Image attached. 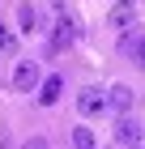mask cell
<instances>
[{
    "instance_id": "obj_1",
    "label": "cell",
    "mask_w": 145,
    "mask_h": 149,
    "mask_svg": "<svg viewBox=\"0 0 145 149\" xmlns=\"http://www.w3.org/2000/svg\"><path fill=\"white\" fill-rule=\"evenodd\" d=\"M39 85H43V72H39V60H17V68H13V90L30 94V90H39Z\"/></svg>"
},
{
    "instance_id": "obj_3",
    "label": "cell",
    "mask_w": 145,
    "mask_h": 149,
    "mask_svg": "<svg viewBox=\"0 0 145 149\" xmlns=\"http://www.w3.org/2000/svg\"><path fill=\"white\" fill-rule=\"evenodd\" d=\"M73 43H77V22H73L68 13H60L56 26H51V47H56V51H64V47H73Z\"/></svg>"
},
{
    "instance_id": "obj_10",
    "label": "cell",
    "mask_w": 145,
    "mask_h": 149,
    "mask_svg": "<svg viewBox=\"0 0 145 149\" xmlns=\"http://www.w3.org/2000/svg\"><path fill=\"white\" fill-rule=\"evenodd\" d=\"M124 47L137 56V64H145V38H132V34H124Z\"/></svg>"
},
{
    "instance_id": "obj_9",
    "label": "cell",
    "mask_w": 145,
    "mask_h": 149,
    "mask_svg": "<svg viewBox=\"0 0 145 149\" xmlns=\"http://www.w3.org/2000/svg\"><path fill=\"white\" fill-rule=\"evenodd\" d=\"M73 149H94V132L90 128H73Z\"/></svg>"
},
{
    "instance_id": "obj_7",
    "label": "cell",
    "mask_w": 145,
    "mask_h": 149,
    "mask_svg": "<svg viewBox=\"0 0 145 149\" xmlns=\"http://www.w3.org/2000/svg\"><path fill=\"white\" fill-rule=\"evenodd\" d=\"M60 94H64V81H60V77H47L43 85H39V102L51 107V102H60Z\"/></svg>"
},
{
    "instance_id": "obj_12",
    "label": "cell",
    "mask_w": 145,
    "mask_h": 149,
    "mask_svg": "<svg viewBox=\"0 0 145 149\" xmlns=\"http://www.w3.org/2000/svg\"><path fill=\"white\" fill-rule=\"evenodd\" d=\"M26 149H47V145H43V141H30V145H26Z\"/></svg>"
},
{
    "instance_id": "obj_8",
    "label": "cell",
    "mask_w": 145,
    "mask_h": 149,
    "mask_svg": "<svg viewBox=\"0 0 145 149\" xmlns=\"http://www.w3.org/2000/svg\"><path fill=\"white\" fill-rule=\"evenodd\" d=\"M17 22H22V30H26V34H34V30H39V13H34V4H30V0L17 9Z\"/></svg>"
},
{
    "instance_id": "obj_13",
    "label": "cell",
    "mask_w": 145,
    "mask_h": 149,
    "mask_svg": "<svg viewBox=\"0 0 145 149\" xmlns=\"http://www.w3.org/2000/svg\"><path fill=\"white\" fill-rule=\"evenodd\" d=\"M132 149H145V141H141V145H132Z\"/></svg>"
},
{
    "instance_id": "obj_2",
    "label": "cell",
    "mask_w": 145,
    "mask_h": 149,
    "mask_svg": "<svg viewBox=\"0 0 145 149\" xmlns=\"http://www.w3.org/2000/svg\"><path fill=\"white\" fill-rule=\"evenodd\" d=\"M107 26H111V30H120V34H128V30L137 26V0H115Z\"/></svg>"
},
{
    "instance_id": "obj_4",
    "label": "cell",
    "mask_w": 145,
    "mask_h": 149,
    "mask_svg": "<svg viewBox=\"0 0 145 149\" xmlns=\"http://www.w3.org/2000/svg\"><path fill=\"white\" fill-rule=\"evenodd\" d=\"M77 111L85 115V119L102 115V111H107V90H94V85H90V90H81V94H77Z\"/></svg>"
},
{
    "instance_id": "obj_6",
    "label": "cell",
    "mask_w": 145,
    "mask_h": 149,
    "mask_svg": "<svg viewBox=\"0 0 145 149\" xmlns=\"http://www.w3.org/2000/svg\"><path fill=\"white\" fill-rule=\"evenodd\" d=\"M115 141H120V145H141V124H137L132 115H120V124H115Z\"/></svg>"
},
{
    "instance_id": "obj_11",
    "label": "cell",
    "mask_w": 145,
    "mask_h": 149,
    "mask_svg": "<svg viewBox=\"0 0 145 149\" xmlns=\"http://www.w3.org/2000/svg\"><path fill=\"white\" fill-rule=\"evenodd\" d=\"M13 47H17V34H13L9 26L0 22V51H13Z\"/></svg>"
},
{
    "instance_id": "obj_5",
    "label": "cell",
    "mask_w": 145,
    "mask_h": 149,
    "mask_svg": "<svg viewBox=\"0 0 145 149\" xmlns=\"http://www.w3.org/2000/svg\"><path fill=\"white\" fill-rule=\"evenodd\" d=\"M132 102H137L132 85H111V90H107V111H120V115H128V111H132Z\"/></svg>"
}]
</instances>
